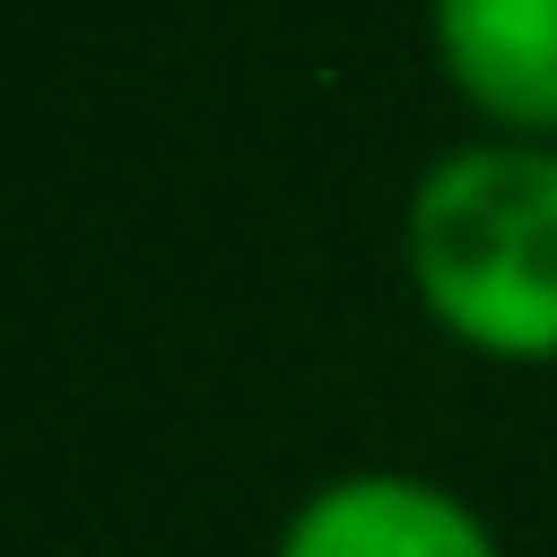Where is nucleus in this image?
Instances as JSON below:
<instances>
[{
  "instance_id": "nucleus-1",
  "label": "nucleus",
  "mask_w": 557,
  "mask_h": 557,
  "mask_svg": "<svg viewBox=\"0 0 557 557\" xmlns=\"http://www.w3.org/2000/svg\"><path fill=\"white\" fill-rule=\"evenodd\" d=\"M400 261L444 339L557 366V139H470L400 209Z\"/></svg>"
},
{
  "instance_id": "nucleus-2",
  "label": "nucleus",
  "mask_w": 557,
  "mask_h": 557,
  "mask_svg": "<svg viewBox=\"0 0 557 557\" xmlns=\"http://www.w3.org/2000/svg\"><path fill=\"white\" fill-rule=\"evenodd\" d=\"M270 557H505L496 522L418 470H339L287 522Z\"/></svg>"
},
{
  "instance_id": "nucleus-3",
  "label": "nucleus",
  "mask_w": 557,
  "mask_h": 557,
  "mask_svg": "<svg viewBox=\"0 0 557 557\" xmlns=\"http://www.w3.org/2000/svg\"><path fill=\"white\" fill-rule=\"evenodd\" d=\"M453 96L505 139H557V0H426Z\"/></svg>"
}]
</instances>
